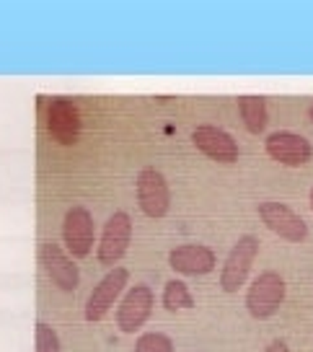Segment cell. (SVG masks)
Instances as JSON below:
<instances>
[{
    "mask_svg": "<svg viewBox=\"0 0 313 352\" xmlns=\"http://www.w3.org/2000/svg\"><path fill=\"white\" fill-rule=\"evenodd\" d=\"M285 280H282L280 272L275 270H267L262 275L254 277V283L248 285L246 293V311L251 319L257 321H267L272 319L277 311H280L282 300H285Z\"/></svg>",
    "mask_w": 313,
    "mask_h": 352,
    "instance_id": "1",
    "label": "cell"
},
{
    "mask_svg": "<svg viewBox=\"0 0 313 352\" xmlns=\"http://www.w3.org/2000/svg\"><path fill=\"white\" fill-rule=\"evenodd\" d=\"M259 254V239L254 233H244L238 241L233 243L231 254L225 256L223 272H220V287L225 293H238L244 283L248 280L251 264Z\"/></svg>",
    "mask_w": 313,
    "mask_h": 352,
    "instance_id": "2",
    "label": "cell"
},
{
    "mask_svg": "<svg viewBox=\"0 0 313 352\" xmlns=\"http://www.w3.org/2000/svg\"><path fill=\"white\" fill-rule=\"evenodd\" d=\"M137 205L146 212L148 218H163L171 208V189H168L166 176L158 168L148 166L140 168L137 174Z\"/></svg>",
    "mask_w": 313,
    "mask_h": 352,
    "instance_id": "3",
    "label": "cell"
},
{
    "mask_svg": "<svg viewBox=\"0 0 313 352\" xmlns=\"http://www.w3.org/2000/svg\"><path fill=\"white\" fill-rule=\"evenodd\" d=\"M132 241V218L127 210H117L109 215L104 233H101L99 241V262L104 267H112L122 259Z\"/></svg>",
    "mask_w": 313,
    "mask_h": 352,
    "instance_id": "4",
    "label": "cell"
},
{
    "mask_svg": "<svg viewBox=\"0 0 313 352\" xmlns=\"http://www.w3.org/2000/svg\"><path fill=\"white\" fill-rule=\"evenodd\" d=\"M259 218L267 226L272 233H277L280 239L290 243H303L308 239V226L305 220L295 212L292 208H288L285 202H262L259 205Z\"/></svg>",
    "mask_w": 313,
    "mask_h": 352,
    "instance_id": "5",
    "label": "cell"
},
{
    "mask_svg": "<svg viewBox=\"0 0 313 352\" xmlns=\"http://www.w3.org/2000/svg\"><path fill=\"white\" fill-rule=\"evenodd\" d=\"M127 283H130V270H124V267H117V270H109L106 275L99 280V285L93 287V293L89 296L86 300V321H101L106 314H109V308L117 303V298L119 293L127 290Z\"/></svg>",
    "mask_w": 313,
    "mask_h": 352,
    "instance_id": "6",
    "label": "cell"
},
{
    "mask_svg": "<svg viewBox=\"0 0 313 352\" xmlns=\"http://www.w3.org/2000/svg\"><path fill=\"white\" fill-rule=\"evenodd\" d=\"M192 143L197 145L202 155H207L215 164H235L238 161V143L235 138L223 127L215 124H200L192 132Z\"/></svg>",
    "mask_w": 313,
    "mask_h": 352,
    "instance_id": "7",
    "label": "cell"
},
{
    "mask_svg": "<svg viewBox=\"0 0 313 352\" xmlns=\"http://www.w3.org/2000/svg\"><path fill=\"white\" fill-rule=\"evenodd\" d=\"M153 314V290L148 285H135L124 293L122 303L117 308V327L124 334H135Z\"/></svg>",
    "mask_w": 313,
    "mask_h": 352,
    "instance_id": "8",
    "label": "cell"
},
{
    "mask_svg": "<svg viewBox=\"0 0 313 352\" xmlns=\"http://www.w3.org/2000/svg\"><path fill=\"white\" fill-rule=\"evenodd\" d=\"M93 239H96V228H93V218L86 208H70L62 218V241H65L67 252L76 259L89 256L93 249Z\"/></svg>",
    "mask_w": 313,
    "mask_h": 352,
    "instance_id": "9",
    "label": "cell"
},
{
    "mask_svg": "<svg viewBox=\"0 0 313 352\" xmlns=\"http://www.w3.org/2000/svg\"><path fill=\"white\" fill-rule=\"evenodd\" d=\"M267 155L282 166H305L313 158V145L298 132H272L267 138Z\"/></svg>",
    "mask_w": 313,
    "mask_h": 352,
    "instance_id": "10",
    "label": "cell"
},
{
    "mask_svg": "<svg viewBox=\"0 0 313 352\" xmlns=\"http://www.w3.org/2000/svg\"><path fill=\"white\" fill-rule=\"evenodd\" d=\"M39 262H42V267L47 270L49 280H52L60 290L73 293V290L78 287V283H80L78 267H76V262H73L57 243L47 241L39 246Z\"/></svg>",
    "mask_w": 313,
    "mask_h": 352,
    "instance_id": "11",
    "label": "cell"
},
{
    "mask_svg": "<svg viewBox=\"0 0 313 352\" xmlns=\"http://www.w3.org/2000/svg\"><path fill=\"white\" fill-rule=\"evenodd\" d=\"M168 264L174 272L187 277L210 275L215 270V252L205 243H181L168 252Z\"/></svg>",
    "mask_w": 313,
    "mask_h": 352,
    "instance_id": "12",
    "label": "cell"
},
{
    "mask_svg": "<svg viewBox=\"0 0 313 352\" xmlns=\"http://www.w3.org/2000/svg\"><path fill=\"white\" fill-rule=\"evenodd\" d=\"M47 127L57 143L73 145L80 135V117L76 104L67 99H55L47 107Z\"/></svg>",
    "mask_w": 313,
    "mask_h": 352,
    "instance_id": "13",
    "label": "cell"
},
{
    "mask_svg": "<svg viewBox=\"0 0 313 352\" xmlns=\"http://www.w3.org/2000/svg\"><path fill=\"white\" fill-rule=\"evenodd\" d=\"M238 111H241V122L251 135H262L269 122L267 101L262 96H238Z\"/></svg>",
    "mask_w": 313,
    "mask_h": 352,
    "instance_id": "14",
    "label": "cell"
},
{
    "mask_svg": "<svg viewBox=\"0 0 313 352\" xmlns=\"http://www.w3.org/2000/svg\"><path fill=\"white\" fill-rule=\"evenodd\" d=\"M163 308L168 314H179L187 308H194V296L189 293V287L184 280H168L163 287Z\"/></svg>",
    "mask_w": 313,
    "mask_h": 352,
    "instance_id": "15",
    "label": "cell"
},
{
    "mask_svg": "<svg viewBox=\"0 0 313 352\" xmlns=\"http://www.w3.org/2000/svg\"><path fill=\"white\" fill-rule=\"evenodd\" d=\"M135 352H174V342L163 331H148L137 337Z\"/></svg>",
    "mask_w": 313,
    "mask_h": 352,
    "instance_id": "16",
    "label": "cell"
},
{
    "mask_svg": "<svg viewBox=\"0 0 313 352\" xmlns=\"http://www.w3.org/2000/svg\"><path fill=\"white\" fill-rule=\"evenodd\" d=\"M36 352H60V337L45 321L36 324Z\"/></svg>",
    "mask_w": 313,
    "mask_h": 352,
    "instance_id": "17",
    "label": "cell"
},
{
    "mask_svg": "<svg viewBox=\"0 0 313 352\" xmlns=\"http://www.w3.org/2000/svg\"><path fill=\"white\" fill-rule=\"evenodd\" d=\"M264 352H290V347H288V342L285 340H275L264 347Z\"/></svg>",
    "mask_w": 313,
    "mask_h": 352,
    "instance_id": "18",
    "label": "cell"
},
{
    "mask_svg": "<svg viewBox=\"0 0 313 352\" xmlns=\"http://www.w3.org/2000/svg\"><path fill=\"white\" fill-rule=\"evenodd\" d=\"M308 117H311V120H313V104H311V109H308Z\"/></svg>",
    "mask_w": 313,
    "mask_h": 352,
    "instance_id": "19",
    "label": "cell"
},
{
    "mask_svg": "<svg viewBox=\"0 0 313 352\" xmlns=\"http://www.w3.org/2000/svg\"><path fill=\"white\" fill-rule=\"evenodd\" d=\"M311 210H313V187H311Z\"/></svg>",
    "mask_w": 313,
    "mask_h": 352,
    "instance_id": "20",
    "label": "cell"
}]
</instances>
